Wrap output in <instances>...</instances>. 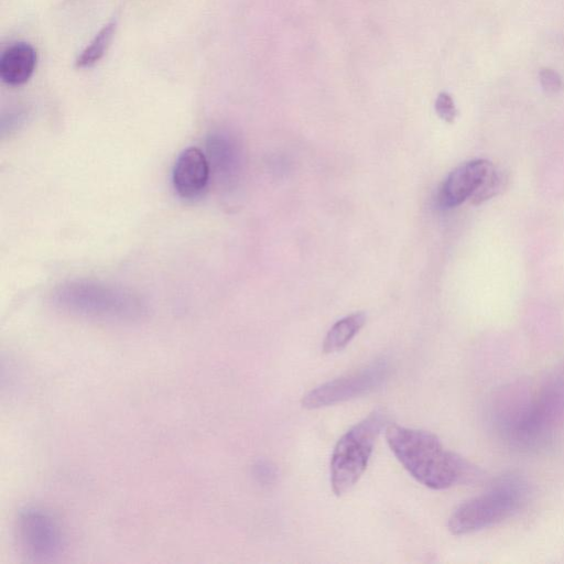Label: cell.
Instances as JSON below:
<instances>
[{
    "instance_id": "6da1fadb",
    "label": "cell",
    "mask_w": 564,
    "mask_h": 564,
    "mask_svg": "<svg viewBox=\"0 0 564 564\" xmlns=\"http://www.w3.org/2000/svg\"><path fill=\"white\" fill-rule=\"evenodd\" d=\"M386 440L402 466L425 487L446 489L475 476L468 462L447 451L430 432L390 424Z\"/></svg>"
},
{
    "instance_id": "7a4b0ae2",
    "label": "cell",
    "mask_w": 564,
    "mask_h": 564,
    "mask_svg": "<svg viewBox=\"0 0 564 564\" xmlns=\"http://www.w3.org/2000/svg\"><path fill=\"white\" fill-rule=\"evenodd\" d=\"M527 498L525 484L516 477L499 480L489 491L459 505L448 519V530L465 535L513 516Z\"/></svg>"
},
{
    "instance_id": "3957f363",
    "label": "cell",
    "mask_w": 564,
    "mask_h": 564,
    "mask_svg": "<svg viewBox=\"0 0 564 564\" xmlns=\"http://www.w3.org/2000/svg\"><path fill=\"white\" fill-rule=\"evenodd\" d=\"M384 423L383 411L375 410L338 440L330 459V485L336 496L344 495L359 480Z\"/></svg>"
},
{
    "instance_id": "277c9868",
    "label": "cell",
    "mask_w": 564,
    "mask_h": 564,
    "mask_svg": "<svg viewBox=\"0 0 564 564\" xmlns=\"http://www.w3.org/2000/svg\"><path fill=\"white\" fill-rule=\"evenodd\" d=\"M56 300L63 308L85 316L106 319H131L140 316L141 308L129 295L90 283L64 286Z\"/></svg>"
},
{
    "instance_id": "5b68a950",
    "label": "cell",
    "mask_w": 564,
    "mask_h": 564,
    "mask_svg": "<svg viewBox=\"0 0 564 564\" xmlns=\"http://www.w3.org/2000/svg\"><path fill=\"white\" fill-rule=\"evenodd\" d=\"M388 373V364L375 361L358 371L330 380L306 393L305 409H319L368 393L379 387Z\"/></svg>"
},
{
    "instance_id": "8992f818",
    "label": "cell",
    "mask_w": 564,
    "mask_h": 564,
    "mask_svg": "<svg viewBox=\"0 0 564 564\" xmlns=\"http://www.w3.org/2000/svg\"><path fill=\"white\" fill-rule=\"evenodd\" d=\"M18 533L26 553L35 558L54 556L63 545L57 522L48 512L36 507L20 512Z\"/></svg>"
},
{
    "instance_id": "52a82bcc",
    "label": "cell",
    "mask_w": 564,
    "mask_h": 564,
    "mask_svg": "<svg viewBox=\"0 0 564 564\" xmlns=\"http://www.w3.org/2000/svg\"><path fill=\"white\" fill-rule=\"evenodd\" d=\"M492 167L490 161L476 159L454 169L440 188V205L452 208L470 198Z\"/></svg>"
},
{
    "instance_id": "ba28073f",
    "label": "cell",
    "mask_w": 564,
    "mask_h": 564,
    "mask_svg": "<svg viewBox=\"0 0 564 564\" xmlns=\"http://www.w3.org/2000/svg\"><path fill=\"white\" fill-rule=\"evenodd\" d=\"M209 173L210 166L205 154L197 148H187L178 155L173 167L174 189L182 198H197L208 185Z\"/></svg>"
},
{
    "instance_id": "9c48e42d",
    "label": "cell",
    "mask_w": 564,
    "mask_h": 564,
    "mask_svg": "<svg viewBox=\"0 0 564 564\" xmlns=\"http://www.w3.org/2000/svg\"><path fill=\"white\" fill-rule=\"evenodd\" d=\"M36 52L32 45L18 42L7 47L0 57V77L10 86L25 84L34 73Z\"/></svg>"
},
{
    "instance_id": "30bf717a",
    "label": "cell",
    "mask_w": 564,
    "mask_h": 564,
    "mask_svg": "<svg viewBox=\"0 0 564 564\" xmlns=\"http://www.w3.org/2000/svg\"><path fill=\"white\" fill-rule=\"evenodd\" d=\"M366 323V314L356 312L337 321L327 332L323 351L332 354L345 348Z\"/></svg>"
},
{
    "instance_id": "8fae6325",
    "label": "cell",
    "mask_w": 564,
    "mask_h": 564,
    "mask_svg": "<svg viewBox=\"0 0 564 564\" xmlns=\"http://www.w3.org/2000/svg\"><path fill=\"white\" fill-rule=\"evenodd\" d=\"M115 31L116 22L111 21L104 25L76 58V67L89 68L98 63L105 55L113 37Z\"/></svg>"
},
{
    "instance_id": "7c38bea8",
    "label": "cell",
    "mask_w": 564,
    "mask_h": 564,
    "mask_svg": "<svg viewBox=\"0 0 564 564\" xmlns=\"http://www.w3.org/2000/svg\"><path fill=\"white\" fill-rule=\"evenodd\" d=\"M508 183L507 175L495 166L485 176L476 192L470 197L474 205H480L503 191Z\"/></svg>"
},
{
    "instance_id": "4fadbf2b",
    "label": "cell",
    "mask_w": 564,
    "mask_h": 564,
    "mask_svg": "<svg viewBox=\"0 0 564 564\" xmlns=\"http://www.w3.org/2000/svg\"><path fill=\"white\" fill-rule=\"evenodd\" d=\"M435 111L442 120L448 123L454 122L457 117L454 100L447 93L438 94L435 100Z\"/></svg>"
},
{
    "instance_id": "5bb4252c",
    "label": "cell",
    "mask_w": 564,
    "mask_h": 564,
    "mask_svg": "<svg viewBox=\"0 0 564 564\" xmlns=\"http://www.w3.org/2000/svg\"><path fill=\"white\" fill-rule=\"evenodd\" d=\"M540 80H541L542 87L547 93H556L560 90V88L562 86L560 76L551 69L542 70L540 74Z\"/></svg>"
}]
</instances>
